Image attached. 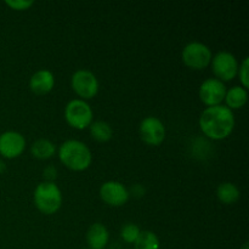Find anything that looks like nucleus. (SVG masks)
I'll return each mask as SVG.
<instances>
[{"label": "nucleus", "instance_id": "f257e3e1", "mask_svg": "<svg viewBox=\"0 0 249 249\" xmlns=\"http://www.w3.org/2000/svg\"><path fill=\"white\" fill-rule=\"evenodd\" d=\"M199 126L207 138L212 140H224L235 128V116L224 105L207 107L199 117Z\"/></svg>", "mask_w": 249, "mask_h": 249}, {"label": "nucleus", "instance_id": "f03ea898", "mask_svg": "<svg viewBox=\"0 0 249 249\" xmlns=\"http://www.w3.org/2000/svg\"><path fill=\"white\" fill-rule=\"evenodd\" d=\"M61 163L71 170L83 172L91 164L92 155L84 142L78 140H67L58 148Z\"/></svg>", "mask_w": 249, "mask_h": 249}, {"label": "nucleus", "instance_id": "7ed1b4c3", "mask_svg": "<svg viewBox=\"0 0 249 249\" xmlns=\"http://www.w3.org/2000/svg\"><path fill=\"white\" fill-rule=\"evenodd\" d=\"M34 204L45 215L55 214L62 206V194L55 182H40L34 190Z\"/></svg>", "mask_w": 249, "mask_h": 249}, {"label": "nucleus", "instance_id": "20e7f679", "mask_svg": "<svg viewBox=\"0 0 249 249\" xmlns=\"http://www.w3.org/2000/svg\"><path fill=\"white\" fill-rule=\"evenodd\" d=\"M65 118L72 128L83 130L92 123L94 113L87 101L82 99L71 100L65 108Z\"/></svg>", "mask_w": 249, "mask_h": 249}, {"label": "nucleus", "instance_id": "39448f33", "mask_svg": "<svg viewBox=\"0 0 249 249\" xmlns=\"http://www.w3.org/2000/svg\"><path fill=\"white\" fill-rule=\"evenodd\" d=\"M181 58L185 65L195 71H201L208 67L212 62V51L206 44L192 41L182 49Z\"/></svg>", "mask_w": 249, "mask_h": 249}, {"label": "nucleus", "instance_id": "423d86ee", "mask_svg": "<svg viewBox=\"0 0 249 249\" xmlns=\"http://www.w3.org/2000/svg\"><path fill=\"white\" fill-rule=\"evenodd\" d=\"M71 85L75 94L84 101L95 97L99 91V80L96 75L88 70H78L73 73Z\"/></svg>", "mask_w": 249, "mask_h": 249}, {"label": "nucleus", "instance_id": "0eeeda50", "mask_svg": "<svg viewBox=\"0 0 249 249\" xmlns=\"http://www.w3.org/2000/svg\"><path fill=\"white\" fill-rule=\"evenodd\" d=\"M212 68L216 79L220 82H230L237 75V58L228 51H220L212 58Z\"/></svg>", "mask_w": 249, "mask_h": 249}, {"label": "nucleus", "instance_id": "6e6552de", "mask_svg": "<svg viewBox=\"0 0 249 249\" xmlns=\"http://www.w3.org/2000/svg\"><path fill=\"white\" fill-rule=\"evenodd\" d=\"M139 133L141 140L151 146L160 145L165 139L164 124L157 117L150 116L143 118L140 123Z\"/></svg>", "mask_w": 249, "mask_h": 249}, {"label": "nucleus", "instance_id": "1a4fd4ad", "mask_svg": "<svg viewBox=\"0 0 249 249\" xmlns=\"http://www.w3.org/2000/svg\"><path fill=\"white\" fill-rule=\"evenodd\" d=\"M226 95V87L216 78L206 79L199 87V99L208 107L221 105Z\"/></svg>", "mask_w": 249, "mask_h": 249}, {"label": "nucleus", "instance_id": "9d476101", "mask_svg": "<svg viewBox=\"0 0 249 249\" xmlns=\"http://www.w3.org/2000/svg\"><path fill=\"white\" fill-rule=\"evenodd\" d=\"M26 148V139L17 131H5L0 134V156L14 160L21 156Z\"/></svg>", "mask_w": 249, "mask_h": 249}, {"label": "nucleus", "instance_id": "9b49d317", "mask_svg": "<svg viewBox=\"0 0 249 249\" xmlns=\"http://www.w3.org/2000/svg\"><path fill=\"white\" fill-rule=\"evenodd\" d=\"M129 191L122 182L106 181L100 187V197L106 204L112 207H121L128 202Z\"/></svg>", "mask_w": 249, "mask_h": 249}, {"label": "nucleus", "instance_id": "f8f14e48", "mask_svg": "<svg viewBox=\"0 0 249 249\" xmlns=\"http://www.w3.org/2000/svg\"><path fill=\"white\" fill-rule=\"evenodd\" d=\"M55 87V75L49 70L36 71L29 79V88L36 95H45Z\"/></svg>", "mask_w": 249, "mask_h": 249}, {"label": "nucleus", "instance_id": "ddd939ff", "mask_svg": "<svg viewBox=\"0 0 249 249\" xmlns=\"http://www.w3.org/2000/svg\"><path fill=\"white\" fill-rule=\"evenodd\" d=\"M108 231L102 224L95 223L88 229L87 242L90 249H104L108 243Z\"/></svg>", "mask_w": 249, "mask_h": 249}, {"label": "nucleus", "instance_id": "4468645a", "mask_svg": "<svg viewBox=\"0 0 249 249\" xmlns=\"http://www.w3.org/2000/svg\"><path fill=\"white\" fill-rule=\"evenodd\" d=\"M226 107L232 109L242 108L248 100V92L242 87H232L230 90H226L225 99Z\"/></svg>", "mask_w": 249, "mask_h": 249}, {"label": "nucleus", "instance_id": "2eb2a0df", "mask_svg": "<svg viewBox=\"0 0 249 249\" xmlns=\"http://www.w3.org/2000/svg\"><path fill=\"white\" fill-rule=\"evenodd\" d=\"M240 190L232 182H223L216 189V197L224 204H233L240 199Z\"/></svg>", "mask_w": 249, "mask_h": 249}, {"label": "nucleus", "instance_id": "dca6fc26", "mask_svg": "<svg viewBox=\"0 0 249 249\" xmlns=\"http://www.w3.org/2000/svg\"><path fill=\"white\" fill-rule=\"evenodd\" d=\"M31 152L38 160H49V158L55 155L56 147L50 140L39 139L36 142H33L31 147Z\"/></svg>", "mask_w": 249, "mask_h": 249}, {"label": "nucleus", "instance_id": "f3484780", "mask_svg": "<svg viewBox=\"0 0 249 249\" xmlns=\"http://www.w3.org/2000/svg\"><path fill=\"white\" fill-rule=\"evenodd\" d=\"M89 128L91 136L99 142H107L113 136V130H112L111 125L104 121L92 122Z\"/></svg>", "mask_w": 249, "mask_h": 249}, {"label": "nucleus", "instance_id": "a211bd4d", "mask_svg": "<svg viewBox=\"0 0 249 249\" xmlns=\"http://www.w3.org/2000/svg\"><path fill=\"white\" fill-rule=\"evenodd\" d=\"M134 249H160V238L152 231H141L134 242Z\"/></svg>", "mask_w": 249, "mask_h": 249}, {"label": "nucleus", "instance_id": "6ab92c4d", "mask_svg": "<svg viewBox=\"0 0 249 249\" xmlns=\"http://www.w3.org/2000/svg\"><path fill=\"white\" fill-rule=\"evenodd\" d=\"M141 230L136 224L128 223L122 228L121 230V237L123 238L124 242L126 243H134L136 241V238L140 235Z\"/></svg>", "mask_w": 249, "mask_h": 249}, {"label": "nucleus", "instance_id": "aec40b11", "mask_svg": "<svg viewBox=\"0 0 249 249\" xmlns=\"http://www.w3.org/2000/svg\"><path fill=\"white\" fill-rule=\"evenodd\" d=\"M248 70H249V58L245 57V60L242 61L241 66H238V77H240V82L242 84V88H245L246 90L249 87V75H248Z\"/></svg>", "mask_w": 249, "mask_h": 249}, {"label": "nucleus", "instance_id": "412c9836", "mask_svg": "<svg viewBox=\"0 0 249 249\" xmlns=\"http://www.w3.org/2000/svg\"><path fill=\"white\" fill-rule=\"evenodd\" d=\"M5 4L12 10H17V11H23V10H28L29 7L33 6L34 1L32 0H6Z\"/></svg>", "mask_w": 249, "mask_h": 249}, {"label": "nucleus", "instance_id": "4be33fe9", "mask_svg": "<svg viewBox=\"0 0 249 249\" xmlns=\"http://www.w3.org/2000/svg\"><path fill=\"white\" fill-rule=\"evenodd\" d=\"M56 174H57V170L53 167H48L44 169V178L46 179V181L53 182V180L56 179Z\"/></svg>", "mask_w": 249, "mask_h": 249}, {"label": "nucleus", "instance_id": "5701e85b", "mask_svg": "<svg viewBox=\"0 0 249 249\" xmlns=\"http://www.w3.org/2000/svg\"><path fill=\"white\" fill-rule=\"evenodd\" d=\"M131 192H133L134 195H136L138 197H141L145 194V190H143L142 186H140V185H135V186L131 189Z\"/></svg>", "mask_w": 249, "mask_h": 249}, {"label": "nucleus", "instance_id": "b1692460", "mask_svg": "<svg viewBox=\"0 0 249 249\" xmlns=\"http://www.w3.org/2000/svg\"><path fill=\"white\" fill-rule=\"evenodd\" d=\"M240 249H249V245H248V242L243 243V246H242V247H241Z\"/></svg>", "mask_w": 249, "mask_h": 249}]
</instances>
